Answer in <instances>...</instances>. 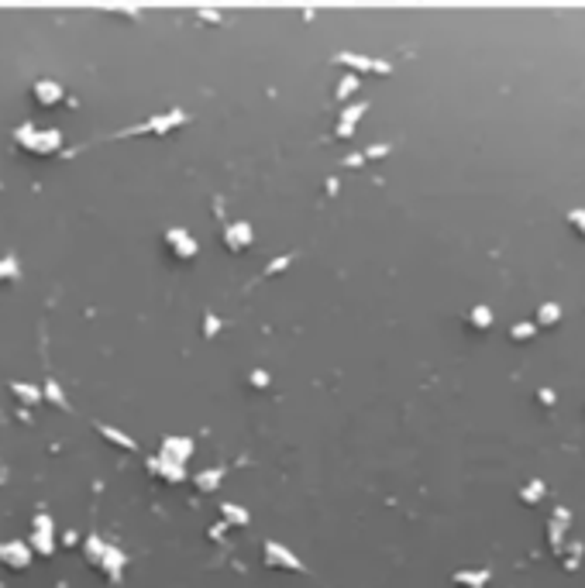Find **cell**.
<instances>
[{"label": "cell", "mask_w": 585, "mask_h": 588, "mask_svg": "<svg viewBox=\"0 0 585 588\" xmlns=\"http://www.w3.org/2000/svg\"><path fill=\"white\" fill-rule=\"evenodd\" d=\"M554 317H558V306H544L540 310V323H551Z\"/></svg>", "instance_id": "cell-1"}, {"label": "cell", "mask_w": 585, "mask_h": 588, "mask_svg": "<svg viewBox=\"0 0 585 588\" xmlns=\"http://www.w3.org/2000/svg\"><path fill=\"white\" fill-rule=\"evenodd\" d=\"M489 310H475V327H489Z\"/></svg>", "instance_id": "cell-2"}, {"label": "cell", "mask_w": 585, "mask_h": 588, "mask_svg": "<svg viewBox=\"0 0 585 588\" xmlns=\"http://www.w3.org/2000/svg\"><path fill=\"white\" fill-rule=\"evenodd\" d=\"M571 224H578V227L585 231V210H575V213H571Z\"/></svg>", "instance_id": "cell-3"}]
</instances>
